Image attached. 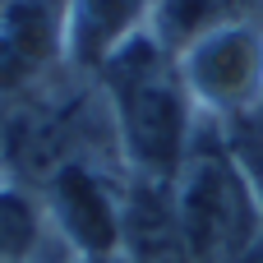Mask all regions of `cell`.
I'll use <instances>...</instances> for the list:
<instances>
[{
  "label": "cell",
  "instance_id": "obj_5",
  "mask_svg": "<svg viewBox=\"0 0 263 263\" xmlns=\"http://www.w3.org/2000/svg\"><path fill=\"white\" fill-rule=\"evenodd\" d=\"M60 32L55 0H5L0 5V83L32 74Z\"/></svg>",
  "mask_w": 263,
  "mask_h": 263
},
{
  "label": "cell",
  "instance_id": "obj_4",
  "mask_svg": "<svg viewBox=\"0 0 263 263\" xmlns=\"http://www.w3.org/2000/svg\"><path fill=\"white\" fill-rule=\"evenodd\" d=\"M51 203H55V217L65 227V236L88 254V259H106L120 240V217H116V203L106 194V185L69 162L55 171V185H51Z\"/></svg>",
  "mask_w": 263,
  "mask_h": 263
},
{
  "label": "cell",
  "instance_id": "obj_7",
  "mask_svg": "<svg viewBox=\"0 0 263 263\" xmlns=\"http://www.w3.org/2000/svg\"><path fill=\"white\" fill-rule=\"evenodd\" d=\"M37 245V213L14 190H0V263H23Z\"/></svg>",
  "mask_w": 263,
  "mask_h": 263
},
{
  "label": "cell",
  "instance_id": "obj_3",
  "mask_svg": "<svg viewBox=\"0 0 263 263\" xmlns=\"http://www.w3.org/2000/svg\"><path fill=\"white\" fill-rule=\"evenodd\" d=\"M190 79L217 106H250L263 88V37L254 28H208L190 51Z\"/></svg>",
  "mask_w": 263,
  "mask_h": 263
},
{
  "label": "cell",
  "instance_id": "obj_6",
  "mask_svg": "<svg viewBox=\"0 0 263 263\" xmlns=\"http://www.w3.org/2000/svg\"><path fill=\"white\" fill-rule=\"evenodd\" d=\"M143 0H65V37L83 60H106L125 37H134Z\"/></svg>",
  "mask_w": 263,
  "mask_h": 263
},
{
  "label": "cell",
  "instance_id": "obj_1",
  "mask_svg": "<svg viewBox=\"0 0 263 263\" xmlns=\"http://www.w3.org/2000/svg\"><path fill=\"white\" fill-rule=\"evenodd\" d=\"M102 65L129 157L148 176L171 180L190 153V111H185L180 69L162 51V42L143 32L125 37Z\"/></svg>",
  "mask_w": 263,
  "mask_h": 263
},
{
  "label": "cell",
  "instance_id": "obj_2",
  "mask_svg": "<svg viewBox=\"0 0 263 263\" xmlns=\"http://www.w3.org/2000/svg\"><path fill=\"white\" fill-rule=\"evenodd\" d=\"M176 231L190 263H240L259 245V199L222 148H190L176 171Z\"/></svg>",
  "mask_w": 263,
  "mask_h": 263
}]
</instances>
